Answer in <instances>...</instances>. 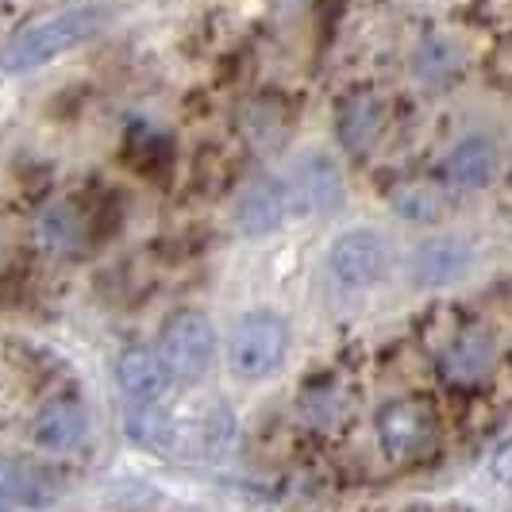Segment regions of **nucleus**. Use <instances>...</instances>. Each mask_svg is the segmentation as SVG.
<instances>
[{
  "label": "nucleus",
  "mask_w": 512,
  "mask_h": 512,
  "mask_svg": "<svg viewBox=\"0 0 512 512\" xmlns=\"http://www.w3.org/2000/svg\"><path fill=\"white\" fill-rule=\"evenodd\" d=\"M89 432V416L77 401H54L35 420V443L43 451H74Z\"/></svg>",
  "instance_id": "nucleus-14"
},
{
  "label": "nucleus",
  "mask_w": 512,
  "mask_h": 512,
  "mask_svg": "<svg viewBox=\"0 0 512 512\" xmlns=\"http://www.w3.org/2000/svg\"><path fill=\"white\" fill-rule=\"evenodd\" d=\"M459 70V58L451 47H443V43H428L424 51L416 54V74L428 77V81H447V77Z\"/></svg>",
  "instance_id": "nucleus-17"
},
{
  "label": "nucleus",
  "mask_w": 512,
  "mask_h": 512,
  "mask_svg": "<svg viewBox=\"0 0 512 512\" xmlns=\"http://www.w3.org/2000/svg\"><path fill=\"white\" fill-rule=\"evenodd\" d=\"M343 409H347V405H343V397H339L335 389H320V393H312L305 401V416L312 424H320V428H324V424H335V420L343 416Z\"/></svg>",
  "instance_id": "nucleus-18"
},
{
  "label": "nucleus",
  "mask_w": 512,
  "mask_h": 512,
  "mask_svg": "<svg viewBox=\"0 0 512 512\" xmlns=\"http://www.w3.org/2000/svg\"><path fill=\"white\" fill-rule=\"evenodd\" d=\"M285 189H289L293 208H305V212H328V208L343 205V174L332 158L320 151L301 154L293 162V178Z\"/></svg>",
  "instance_id": "nucleus-8"
},
{
  "label": "nucleus",
  "mask_w": 512,
  "mask_h": 512,
  "mask_svg": "<svg viewBox=\"0 0 512 512\" xmlns=\"http://www.w3.org/2000/svg\"><path fill=\"white\" fill-rule=\"evenodd\" d=\"M497 170H501V151L486 135L462 139L459 147L447 154V162H443V174H447V181L455 189H482V185L497 178Z\"/></svg>",
  "instance_id": "nucleus-11"
},
{
  "label": "nucleus",
  "mask_w": 512,
  "mask_h": 512,
  "mask_svg": "<svg viewBox=\"0 0 512 512\" xmlns=\"http://www.w3.org/2000/svg\"><path fill=\"white\" fill-rule=\"evenodd\" d=\"M293 212V201H289V189H285L278 178H258L251 181L239 201H235V228L243 231L247 239H262V235H274L289 220Z\"/></svg>",
  "instance_id": "nucleus-7"
},
{
  "label": "nucleus",
  "mask_w": 512,
  "mask_h": 512,
  "mask_svg": "<svg viewBox=\"0 0 512 512\" xmlns=\"http://www.w3.org/2000/svg\"><path fill=\"white\" fill-rule=\"evenodd\" d=\"M393 212L405 216V220H436L443 212V197H439L432 185H409V189H397L393 193Z\"/></svg>",
  "instance_id": "nucleus-16"
},
{
  "label": "nucleus",
  "mask_w": 512,
  "mask_h": 512,
  "mask_svg": "<svg viewBox=\"0 0 512 512\" xmlns=\"http://www.w3.org/2000/svg\"><path fill=\"white\" fill-rule=\"evenodd\" d=\"M470 266H474L470 243L443 235V239H428V243H420V247L412 251L409 278H412V285H420V289H447V285L462 282V278L470 274Z\"/></svg>",
  "instance_id": "nucleus-9"
},
{
  "label": "nucleus",
  "mask_w": 512,
  "mask_h": 512,
  "mask_svg": "<svg viewBox=\"0 0 512 512\" xmlns=\"http://www.w3.org/2000/svg\"><path fill=\"white\" fill-rule=\"evenodd\" d=\"M393 251L374 228H351L328 247V270L343 289H370L389 274Z\"/></svg>",
  "instance_id": "nucleus-4"
},
{
  "label": "nucleus",
  "mask_w": 512,
  "mask_h": 512,
  "mask_svg": "<svg viewBox=\"0 0 512 512\" xmlns=\"http://www.w3.org/2000/svg\"><path fill=\"white\" fill-rule=\"evenodd\" d=\"M285 355H289V324L278 312H243L231 328L228 339V362L239 378H270L282 370Z\"/></svg>",
  "instance_id": "nucleus-2"
},
{
  "label": "nucleus",
  "mask_w": 512,
  "mask_h": 512,
  "mask_svg": "<svg viewBox=\"0 0 512 512\" xmlns=\"http://www.w3.org/2000/svg\"><path fill=\"white\" fill-rule=\"evenodd\" d=\"M493 362H497L493 339L482 328H474V332L459 335L447 347V355H443V378L455 385H478L482 378H489Z\"/></svg>",
  "instance_id": "nucleus-12"
},
{
  "label": "nucleus",
  "mask_w": 512,
  "mask_h": 512,
  "mask_svg": "<svg viewBox=\"0 0 512 512\" xmlns=\"http://www.w3.org/2000/svg\"><path fill=\"white\" fill-rule=\"evenodd\" d=\"M385 128V104L370 93H355L347 97L343 108H339V120H335V131L343 139L347 151H366Z\"/></svg>",
  "instance_id": "nucleus-13"
},
{
  "label": "nucleus",
  "mask_w": 512,
  "mask_h": 512,
  "mask_svg": "<svg viewBox=\"0 0 512 512\" xmlns=\"http://www.w3.org/2000/svg\"><path fill=\"white\" fill-rule=\"evenodd\" d=\"M378 439H382L385 455H393V459L420 455L436 439V416L424 401H412V397L389 401L378 412Z\"/></svg>",
  "instance_id": "nucleus-5"
},
{
  "label": "nucleus",
  "mask_w": 512,
  "mask_h": 512,
  "mask_svg": "<svg viewBox=\"0 0 512 512\" xmlns=\"http://www.w3.org/2000/svg\"><path fill=\"white\" fill-rule=\"evenodd\" d=\"M108 27V12L97 4H81V8H66L54 12L47 20L20 27L4 47H0V70L4 74H31L39 66H47L54 58L70 54L74 47L97 39Z\"/></svg>",
  "instance_id": "nucleus-1"
},
{
  "label": "nucleus",
  "mask_w": 512,
  "mask_h": 512,
  "mask_svg": "<svg viewBox=\"0 0 512 512\" xmlns=\"http://www.w3.org/2000/svg\"><path fill=\"white\" fill-rule=\"evenodd\" d=\"M81 216L74 205H51L39 216V235L51 251H77L81 247Z\"/></svg>",
  "instance_id": "nucleus-15"
},
{
  "label": "nucleus",
  "mask_w": 512,
  "mask_h": 512,
  "mask_svg": "<svg viewBox=\"0 0 512 512\" xmlns=\"http://www.w3.org/2000/svg\"><path fill=\"white\" fill-rule=\"evenodd\" d=\"M62 497V474L31 459H0V509H47Z\"/></svg>",
  "instance_id": "nucleus-6"
},
{
  "label": "nucleus",
  "mask_w": 512,
  "mask_h": 512,
  "mask_svg": "<svg viewBox=\"0 0 512 512\" xmlns=\"http://www.w3.org/2000/svg\"><path fill=\"white\" fill-rule=\"evenodd\" d=\"M158 355L166 362L170 378L178 382H201L212 366L216 355V332H212V320L197 308H185L178 316H170L166 332H162V347Z\"/></svg>",
  "instance_id": "nucleus-3"
},
{
  "label": "nucleus",
  "mask_w": 512,
  "mask_h": 512,
  "mask_svg": "<svg viewBox=\"0 0 512 512\" xmlns=\"http://www.w3.org/2000/svg\"><path fill=\"white\" fill-rule=\"evenodd\" d=\"M116 378H120V389L131 401V409H147V405H158L170 389V370L162 355H154L147 347H128L120 362H116Z\"/></svg>",
  "instance_id": "nucleus-10"
},
{
  "label": "nucleus",
  "mask_w": 512,
  "mask_h": 512,
  "mask_svg": "<svg viewBox=\"0 0 512 512\" xmlns=\"http://www.w3.org/2000/svg\"><path fill=\"white\" fill-rule=\"evenodd\" d=\"M493 474H497V482L505 489H512V443L497 455V462H493Z\"/></svg>",
  "instance_id": "nucleus-19"
}]
</instances>
